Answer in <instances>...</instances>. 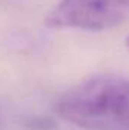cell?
I'll return each mask as SVG.
<instances>
[{"label": "cell", "mask_w": 129, "mask_h": 130, "mask_svg": "<svg viewBox=\"0 0 129 130\" xmlns=\"http://www.w3.org/2000/svg\"><path fill=\"white\" fill-rule=\"evenodd\" d=\"M129 18V0H59L44 23L58 29L105 30Z\"/></svg>", "instance_id": "obj_2"}, {"label": "cell", "mask_w": 129, "mask_h": 130, "mask_svg": "<svg viewBox=\"0 0 129 130\" xmlns=\"http://www.w3.org/2000/svg\"><path fill=\"white\" fill-rule=\"evenodd\" d=\"M56 110L85 130H129V79L97 76L84 80L58 100Z\"/></svg>", "instance_id": "obj_1"}, {"label": "cell", "mask_w": 129, "mask_h": 130, "mask_svg": "<svg viewBox=\"0 0 129 130\" xmlns=\"http://www.w3.org/2000/svg\"><path fill=\"white\" fill-rule=\"evenodd\" d=\"M126 47L129 48V36H128V39H126Z\"/></svg>", "instance_id": "obj_3"}]
</instances>
